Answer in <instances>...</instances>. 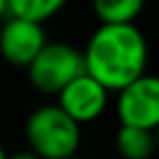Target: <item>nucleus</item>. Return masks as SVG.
<instances>
[{
	"instance_id": "nucleus-3",
	"label": "nucleus",
	"mask_w": 159,
	"mask_h": 159,
	"mask_svg": "<svg viewBox=\"0 0 159 159\" xmlns=\"http://www.w3.org/2000/svg\"><path fill=\"white\" fill-rule=\"evenodd\" d=\"M83 72H87L83 50L66 42H46V46L26 68L29 83L48 96H57Z\"/></svg>"
},
{
	"instance_id": "nucleus-12",
	"label": "nucleus",
	"mask_w": 159,
	"mask_h": 159,
	"mask_svg": "<svg viewBox=\"0 0 159 159\" xmlns=\"http://www.w3.org/2000/svg\"><path fill=\"white\" fill-rule=\"evenodd\" d=\"M155 142H157V152H159V126L155 129Z\"/></svg>"
},
{
	"instance_id": "nucleus-13",
	"label": "nucleus",
	"mask_w": 159,
	"mask_h": 159,
	"mask_svg": "<svg viewBox=\"0 0 159 159\" xmlns=\"http://www.w3.org/2000/svg\"><path fill=\"white\" fill-rule=\"evenodd\" d=\"M7 157H9V155H7V150H5L2 146H0V159H7Z\"/></svg>"
},
{
	"instance_id": "nucleus-8",
	"label": "nucleus",
	"mask_w": 159,
	"mask_h": 159,
	"mask_svg": "<svg viewBox=\"0 0 159 159\" xmlns=\"http://www.w3.org/2000/svg\"><path fill=\"white\" fill-rule=\"evenodd\" d=\"M146 0H92V11L100 24H135Z\"/></svg>"
},
{
	"instance_id": "nucleus-9",
	"label": "nucleus",
	"mask_w": 159,
	"mask_h": 159,
	"mask_svg": "<svg viewBox=\"0 0 159 159\" xmlns=\"http://www.w3.org/2000/svg\"><path fill=\"white\" fill-rule=\"evenodd\" d=\"M66 5L68 0H9V16L44 24L55 18Z\"/></svg>"
},
{
	"instance_id": "nucleus-10",
	"label": "nucleus",
	"mask_w": 159,
	"mask_h": 159,
	"mask_svg": "<svg viewBox=\"0 0 159 159\" xmlns=\"http://www.w3.org/2000/svg\"><path fill=\"white\" fill-rule=\"evenodd\" d=\"M7 159H42L37 152H33L31 148H26V150H20V152H13V155H9Z\"/></svg>"
},
{
	"instance_id": "nucleus-2",
	"label": "nucleus",
	"mask_w": 159,
	"mask_h": 159,
	"mask_svg": "<svg viewBox=\"0 0 159 159\" xmlns=\"http://www.w3.org/2000/svg\"><path fill=\"white\" fill-rule=\"evenodd\" d=\"M24 135L29 148L42 159H66L81 146V124L59 105H44L26 118Z\"/></svg>"
},
{
	"instance_id": "nucleus-4",
	"label": "nucleus",
	"mask_w": 159,
	"mask_h": 159,
	"mask_svg": "<svg viewBox=\"0 0 159 159\" xmlns=\"http://www.w3.org/2000/svg\"><path fill=\"white\" fill-rule=\"evenodd\" d=\"M116 113L120 124L155 131L159 126V76L142 74L118 92Z\"/></svg>"
},
{
	"instance_id": "nucleus-1",
	"label": "nucleus",
	"mask_w": 159,
	"mask_h": 159,
	"mask_svg": "<svg viewBox=\"0 0 159 159\" xmlns=\"http://www.w3.org/2000/svg\"><path fill=\"white\" fill-rule=\"evenodd\" d=\"M85 70L109 92L146 74L148 44L135 24H100L83 48Z\"/></svg>"
},
{
	"instance_id": "nucleus-11",
	"label": "nucleus",
	"mask_w": 159,
	"mask_h": 159,
	"mask_svg": "<svg viewBox=\"0 0 159 159\" xmlns=\"http://www.w3.org/2000/svg\"><path fill=\"white\" fill-rule=\"evenodd\" d=\"M9 18V0H0V22Z\"/></svg>"
},
{
	"instance_id": "nucleus-5",
	"label": "nucleus",
	"mask_w": 159,
	"mask_h": 159,
	"mask_svg": "<svg viewBox=\"0 0 159 159\" xmlns=\"http://www.w3.org/2000/svg\"><path fill=\"white\" fill-rule=\"evenodd\" d=\"M46 42V31L39 22L9 16L0 24V57L9 66L26 70Z\"/></svg>"
},
{
	"instance_id": "nucleus-14",
	"label": "nucleus",
	"mask_w": 159,
	"mask_h": 159,
	"mask_svg": "<svg viewBox=\"0 0 159 159\" xmlns=\"http://www.w3.org/2000/svg\"><path fill=\"white\" fill-rule=\"evenodd\" d=\"M66 159H83V157H79V155H72V157H66Z\"/></svg>"
},
{
	"instance_id": "nucleus-7",
	"label": "nucleus",
	"mask_w": 159,
	"mask_h": 159,
	"mask_svg": "<svg viewBox=\"0 0 159 159\" xmlns=\"http://www.w3.org/2000/svg\"><path fill=\"white\" fill-rule=\"evenodd\" d=\"M116 150L122 159H150L157 152L155 131L133 124H120L116 133Z\"/></svg>"
},
{
	"instance_id": "nucleus-6",
	"label": "nucleus",
	"mask_w": 159,
	"mask_h": 159,
	"mask_svg": "<svg viewBox=\"0 0 159 159\" xmlns=\"http://www.w3.org/2000/svg\"><path fill=\"white\" fill-rule=\"evenodd\" d=\"M107 102H109V89L87 72L70 81L57 94V105L79 124L98 120L105 113Z\"/></svg>"
}]
</instances>
